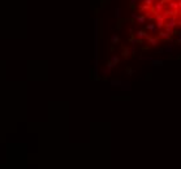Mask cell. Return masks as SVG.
I'll list each match as a JSON object with an SVG mask.
<instances>
[{"mask_svg":"<svg viewBox=\"0 0 181 169\" xmlns=\"http://www.w3.org/2000/svg\"><path fill=\"white\" fill-rule=\"evenodd\" d=\"M163 9H164V4H163L161 1L156 3V5H155L154 8H151V10H152V13H154V16H158L160 12H163Z\"/></svg>","mask_w":181,"mask_h":169,"instance_id":"cell-1","label":"cell"},{"mask_svg":"<svg viewBox=\"0 0 181 169\" xmlns=\"http://www.w3.org/2000/svg\"><path fill=\"white\" fill-rule=\"evenodd\" d=\"M155 20H156V26L158 27H163L164 25V21H166V18L163 17V14H158V16H155Z\"/></svg>","mask_w":181,"mask_h":169,"instance_id":"cell-2","label":"cell"},{"mask_svg":"<svg viewBox=\"0 0 181 169\" xmlns=\"http://www.w3.org/2000/svg\"><path fill=\"white\" fill-rule=\"evenodd\" d=\"M133 17L137 18V21L140 22V24H145V21H146V16H137L136 13H133Z\"/></svg>","mask_w":181,"mask_h":169,"instance_id":"cell-3","label":"cell"},{"mask_svg":"<svg viewBox=\"0 0 181 169\" xmlns=\"http://www.w3.org/2000/svg\"><path fill=\"white\" fill-rule=\"evenodd\" d=\"M169 8L173 10H179V4H177V1H169Z\"/></svg>","mask_w":181,"mask_h":169,"instance_id":"cell-4","label":"cell"},{"mask_svg":"<svg viewBox=\"0 0 181 169\" xmlns=\"http://www.w3.org/2000/svg\"><path fill=\"white\" fill-rule=\"evenodd\" d=\"M140 9H141V10H143V12H150V10H151V5H146V4H143V5H141Z\"/></svg>","mask_w":181,"mask_h":169,"instance_id":"cell-5","label":"cell"},{"mask_svg":"<svg viewBox=\"0 0 181 169\" xmlns=\"http://www.w3.org/2000/svg\"><path fill=\"white\" fill-rule=\"evenodd\" d=\"M147 40H149V43H151L152 46H155V44H158V39H156V38H152V37H147Z\"/></svg>","mask_w":181,"mask_h":169,"instance_id":"cell-6","label":"cell"},{"mask_svg":"<svg viewBox=\"0 0 181 169\" xmlns=\"http://www.w3.org/2000/svg\"><path fill=\"white\" fill-rule=\"evenodd\" d=\"M159 37H160V38H164V39H171V37H169L168 33H160Z\"/></svg>","mask_w":181,"mask_h":169,"instance_id":"cell-7","label":"cell"},{"mask_svg":"<svg viewBox=\"0 0 181 169\" xmlns=\"http://www.w3.org/2000/svg\"><path fill=\"white\" fill-rule=\"evenodd\" d=\"M147 29H149V30H152V31H155V26H154V25H152V24H149V25H147Z\"/></svg>","mask_w":181,"mask_h":169,"instance_id":"cell-8","label":"cell"},{"mask_svg":"<svg viewBox=\"0 0 181 169\" xmlns=\"http://www.w3.org/2000/svg\"><path fill=\"white\" fill-rule=\"evenodd\" d=\"M138 37H146V34H145V31H142V30H140V31L137 33Z\"/></svg>","mask_w":181,"mask_h":169,"instance_id":"cell-9","label":"cell"},{"mask_svg":"<svg viewBox=\"0 0 181 169\" xmlns=\"http://www.w3.org/2000/svg\"><path fill=\"white\" fill-rule=\"evenodd\" d=\"M177 4H179V10L181 9V0H179V1H177Z\"/></svg>","mask_w":181,"mask_h":169,"instance_id":"cell-10","label":"cell"},{"mask_svg":"<svg viewBox=\"0 0 181 169\" xmlns=\"http://www.w3.org/2000/svg\"><path fill=\"white\" fill-rule=\"evenodd\" d=\"M177 25H180V26H181V20H180V21H177Z\"/></svg>","mask_w":181,"mask_h":169,"instance_id":"cell-11","label":"cell"},{"mask_svg":"<svg viewBox=\"0 0 181 169\" xmlns=\"http://www.w3.org/2000/svg\"><path fill=\"white\" fill-rule=\"evenodd\" d=\"M179 16H180V17H181V9L179 10Z\"/></svg>","mask_w":181,"mask_h":169,"instance_id":"cell-12","label":"cell"},{"mask_svg":"<svg viewBox=\"0 0 181 169\" xmlns=\"http://www.w3.org/2000/svg\"><path fill=\"white\" fill-rule=\"evenodd\" d=\"M130 3H132V4H134V3H136V0H132V1H130Z\"/></svg>","mask_w":181,"mask_h":169,"instance_id":"cell-13","label":"cell"},{"mask_svg":"<svg viewBox=\"0 0 181 169\" xmlns=\"http://www.w3.org/2000/svg\"><path fill=\"white\" fill-rule=\"evenodd\" d=\"M180 38H181V33H180Z\"/></svg>","mask_w":181,"mask_h":169,"instance_id":"cell-14","label":"cell"}]
</instances>
